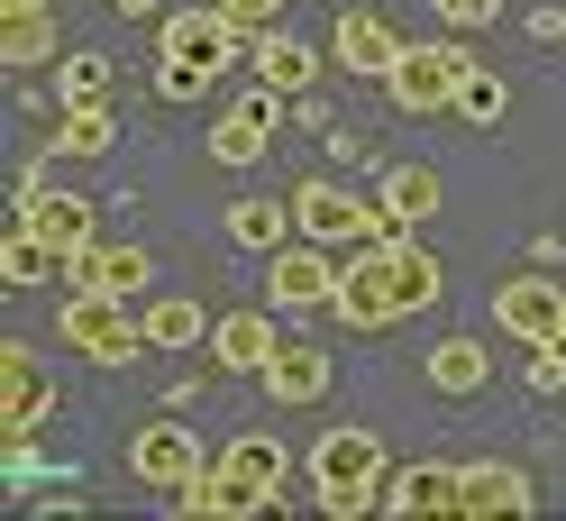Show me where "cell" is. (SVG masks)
<instances>
[{
    "mask_svg": "<svg viewBox=\"0 0 566 521\" xmlns=\"http://www.w3.org/2000/svg\"><path fill=\"white\" fill-rule=\"evenodd\" d=\"M311 494H321V512H338V521L384 512V439L375 430H329L321 448H311Z\"/></svg>",
    "mask_w": 566,
    "mask_h": 521,
    "instance_id": "6da1fadb",
    "label": "cell"
},
{
    "mask_svg": "<svg viewBox=\"0 0 566 521\" xmlns=\"http://www.w3.org/2000/svg\"><path fill=\"white\" fill-rule=\"evenodd\" d=\"M55 330L83 347L92 366H128L137 347H147V321H137V302H111V293H74L55 311Z\"/></svg>",
    "mask_w": 566,
    "mask_h": 521,
    "instance_id": "7a4b0ae2",
    "label": "cell"
},
{
    "mask_svg": "<svg viewBox=\"0 0 566 521\" xmlns=\"http://www.w3.org/2000/svg\"><path fill=\"white\" fill-rule=\"evenodd\" d=\"M457 83H467V46H457V28L448 38H430V46H402V64H394V111H411V119H430V111H457Z\"/></svg>",
    "mask_w": 566,
    "mask_h": 521,
    "instance_id": "3957f363",
    "label": "cell"
},
{
    "mask_svg": "<svg viewBox=\"0 0 566 521\" xmlns=\"http://www.w3.org/2000/svg\"><path fill=\"white\" fill-rule=\"evenodd\" d=\"M338 321L347 330H394L402 311V274H394V238H366L357 265H338Z\"/></svg>",
    "mask_w": 566,
    "mask_h": 521,
    "instance_id": "277c9868",
    "label": "cell"
},
{
    "mask_svg": "<svg viewBox=\"0 0 566 521\" xmlns=\"http://www.w3.org/2000/svg\"><path fill=\"white\" fill-rule=\"evenodd\" d=\"M174 503H184V512H201V521H247V512H265V503H274V484L247 467L238 448H210V458H201V476H192Z\"/></svg>",
    "mask_w": 566,
    "mask_h": 521,
    "instance_id": "5b68a950",
    "label": "cell"
},
{
    "mask_svg": "<svg viewBox=\"0 0 566 521\" xmlns=\"http://www.w3.org/2000/svg\"><path fill=\"white\" fill-rule=\"evenodd\" d=\"M265 302L283 311H338V265L321 238H283V248L265 257Z\"/></svg>",
    "mask_w": 566,
    "mask_h": 521,
    "instance_id": "8992f818",
    "label": "cell"
},
{
    "mask_svg": "<svg viewBox=\"0 0 566 521\" xmlns=\"http://www.w3.org/2000/svg\"><path fill=\"white\" fill-rule=\"evenodd\" d=\"M293 211H302V238H321V248H347V238H402V220H384V201L366 211L347 184H302Z\"/></svg>",
    "mask_w": 566,
    "mask_h": 521,
    "instance_id": "52a82bcc",
    "label": "cell"
},
{
    "mask_svg": "<svg viewBox=\"0 0 566 521\" xmlns=\"http://www.w3.org/2000/svg\"><path fill=\"white\" fill-rule=\"evenodd\" d=\"M402 28L375 10V0H357V10H338V28H329V55L347 64V74L357 83H394V64H402Z\"/></svg>",
    "mask_w": 566,
    "mask_h": 521,
    "instance_id": "ba28073f",
    "label": "cell"
},
{
    "mask_svg": "<svg viewBox=\"0 0 566 521\" xmlns=\"http://www.w3.org/2000/svg\"><path fill=\"white\" fill-rule=\"evenodd\" d=\"M283 101H293V92H274V83H256V92L220 101V119H210V156H220V165L265 156V147H274V128H283Z\"/></svg>",
    "mask_w": 566,
    "mask_h": 521,
    "instance_id": "9c48e42d",
    "label": "cell"
},
{
    "mask_svg": "<svg viewBox=\"0 0 566 521\" xmlns=\"http://www.w3.org/2000/svg\"><path fill=\"white\" fill-rule=\"evenodd\" d=\"M201 458H210V448H201L184 421H147V430L128 439V476L156 484V494H184V484L201 476Z\"/></svg>",
    "mask_w": 566,
    "mask_h": 521,
    "instance_id": "30bf717a",
    "label": "cell"
},
{
    "mask_svg": "<svg viewBox=\"0 0 566 521\" xmlns=\"http://www.w3.org/2000/svg\"><path fill=\"white\" fill-rule=\"evenodd\" d=\"M247 28L210 0V10H174L165 19V64H201V74H229V55H238Z\"/></svg>",
    "mask_w": 566,
    "mask_h": 521,
    "instance_id": "8fae6325",
    "label": "cell"
},
{
    "mask_svg": "<svg viewBox=\"0 0 566 521\" xmlns=\"http://www.w3.org/2000/svg\"><path fill=\"white\" fill-rule=\"evenodd\" d=\"M64 293H111V302H137V293H147V248L92 238V248L64 257Z\"/></svg>",
    "mask_w": 566,
    "mask_h": 521,
    "instance_id": "7c38bea8",
    "label": "cell"
},
{
    "mask_svg": "<svg viewBox=\"0 0 566 521\" xmlns=\"http://www.w3.org/2000/svg\"><path fill=\"white\" fill-rule=\"evenodd\" d=\"M493 321H503L512 338H557L566 330V284H548V274H503V293H493Z\"/></svg>",
    "mask_w": 566,
    "mask_h": 521,
    "instance_id": "4fadbf2b",
    "label": "cell"
},
{
    "mask_svg": "<svg viewBox=\"0 0 566 521\" xmlns=\"http://www.w3.org/2000/svg\"><path fill=\"white\" fill-rule=\"evenodd\" d=\"M46 403H55V385L38 375V357L10 338V347H0V439H38Z\"/></svg>",
    "mask_w": 566,
    "mask_h": 521,
    "instance_id": "5bb4252c",
    "label": "cell"
},
{
    "mask_svg": "<svg viewBox=\"0 0 566 521\" xmlns=\"http://www.w3.org/2000/svg\"><path fill=\"white\" fill-rule=\"evenodd\" d=\"M521 512H539V484H530L512 458H475L467 467V512L457 521H521Z\"/></svg>",
    "mask_w": 566,
    "mask_h": 521,
    "instance_id": "9a60e30c",
    "label": "cell"
},
{
    "mask_svg": "<svg viewBox=\"0 0 566 521\" xmlns=\"http://www.w3.org/2000/svg\"><path fill=\"white\" fill-rule=\"evenodd\" d=\"M274 347H283V330L265 321V311H229V321L210 330V357H220L229 375H265V366H274Z\"/></svg>",
    "mask_w": 566,
    "mask_h": 521,
    "instance_id": "2e32d148",
    "label": "cell"
},
{
    "mask_svg": "<svg viewBox=\"0 0 566 521\" xmlns=\"http://www.w3.org/2000/svg\"><path fill=\"white\" fill-rule=\"evenodd\" d=\"M55 55V0H0V64H46Z\"/></svg>",
    "mask_w": 566,
    "mask_h": 521,
    "instance_id": "e0dca14e",
    "label": "cell"
},
{
    "mask_svg": "<svg viewBox=\"0 0 566 521\" xmlns=\"http://www.w3.org/2000/svg\"><path fill=\"white\" fill-rule=\"evenodd\" d=\"M329 375H338V366H329L311 338H283V347H274V366L256 375V385H265L274 403H321V394H329Z\"/></svg>",
    "mask_w": 566,
    "mask_h": 521,
    "instance_id": "ac0fdd59",
    "label": "cell"
},
{
    "mask_svg": "<svg viewBox=\"0 0 566 521\" xmlns=\"http://www.w3.org/2000/svg\"><path fill=\"white\" fill-rule=\"evenodd\" d=\"M384 512H467V467H402L384 484Z\"/></svg>",
    "mask_w": 566,
    "mask_h": 521,
    "instance_id": "d6986e66",
    "label": "cell"
},
{
    "mask_svg": "<svg viewBox=\"0 0 566 521\" xmlns=\"http://www.w3.org/2000/svg\"><path fill=\"white\" fill-rule=\"evenodd\" d=\"M19 220L38 229L46 248H64V257L92 248V201H83V192H28V201H19Z\"/></svg>",
    "mask_w": 566,
    "mask_h": 521,
    "instance_id": "ffe728a7",
    "label": "cell"
},
{
    "mask_svg": "<svg viewBox=\"0 0 566 521\" xmlns=\"http://www.w3.org/2000/svg\"><path fill=\"white\" fill-rule=\"evenodd\" d=\"M384 220H402V229L439 220V174L411 165V156H394V165H384Z\"/></svg>",
    "mask_w": 566,
    "mask_h": 521,
    "instance_id": "44dd1931",
    "label": "cell"
},
{
    "mask_svg": "<svg viewBox=\"0 0 566 521\" xmlns=\"http://www.w3.org/2000/svg\"><path fill=\"white\" fill-rule=\"evenodd\" d=\"M55 274H64V248H46L28 220L0 229V284H55Z\"/></svg>",
    "mask_w": 566,
    "mask_h": 521,
    "instance_id": "7402d4cb",
    "label": "cell"
},
{
    "mask_svg": "<svg viewBox=\"0 0 566 521\" xmlns=\"http://www.w3.org/2000/svg\"><path fill=\"white\" fill-rule=\"evenodd\" d=\"M420 375H430V385H439L448 403H467V394H484V375H493V357H484L475 338H439V347H430V366H420Z\"/></svg>",
    "mask_w": 566,
    "mask_h": 521,
    "instance_id": "603a6c76",
    "label": "cell"
},
{
    "mask_svg": "<svg viewBox=\"0 0 566 521\" xmlns=\"http://www.w3.org/2000/svg\"><path fill=\"white\" fill-rule=\"evenodd\" d=\"M293 229H302L293 201H238V211H229V238H238V248H256V257H274Z\"/></svg>",
    "mask_w": 566,
    "mask_h": 521,
    "instance_id": "cb8c5ba5",
    "label": "cell"
},
{
    "mask_svg": "<svg viewBox=\"0 0 566 521\" xmlns=\"http://www.w3.org/2000/svg\"><path fill=\"white\" fill-rule=\"evenodd\" d=\"M147 347H210V311L201 302H137Z\"/></svg>",
    "mask_w": 566,
    "mask_h": 521,
    "instance_id": "d4e9b609",
    "label": "cell"
},
{
    "mask_svg": "<svg viewBox=\"0 0 566 521\" xmlns=\"http://www.w3.org/2000/svg\"><path fill=\"white\" fill-rule=\"evenodd\" d=\"M256 74H265L274 92H302L311 74H321V55H311V46H293V38H274V28H265V38H256Z\"/></svg>",
    "mask_w": 566,
    "mask_h": 521,
    "instance_id": "484cf974",
    "label": "cell"
},
{
    "mask_svg": "<svg viewBox=\"0 0 566 521\" xmlns=\"http://www.w3.org/2000/svg\"><path fill=\"white\" fill-rule=\"evenodd\" d=\"M101 147H111V111L101 101H64V128H55L46 156H101Z\"/></svg>",
    "mask_w": 566,
    "mask_h": 521,
    "instance_id": "4316f807",
    "label": "cell"
},
{
    "mask_svg": "<svg viewBox=\"0 0 566 521\" xmlns=\"http://www.w3.org/2000/svg\"><path fill=\"white\" fill-rule=\"evenodd\" d=\"M457 111H467L475 128H493V119L512 111V83H503V74H484V64H467V83H457Z\"/></svg>",
    "mask_w": 566,
    "mask_h": 521,
    "instance_id": "83f0119b",
    "label": "cell"
},
{
    "mask_svg": "<svg viewBox=\"0 0 566 521\" xmlns=\"http://www.w3.org/2000/svg\"><path fill=\"white\" fill-rule=\"evenodd\" d=\"M530 394H566V330L530 347Z\"/></svg>",
    "mask_w": 566,
    "mask_h": 521,
    "instance_id": "f1b7e54d",
    "label": "cell"
},
{
    "mask_svg": "<svg viewBox=\"0 0 566 521\" xmlns=\"http://www.w3.org/2000/svg\"><path fill=\"white\" fill-rule=\"evenodd\" d=\"M512 0H439V28H457V38H475V28H493Z\"/></svg>",
    "mask_w": 566,
    "mask_h": 521,
    "instance_id": "f546056e",
    "label": "cell"
},
{
    "mask_svg": "<svg viewBox=\"0 0 566 521\" xmlns=\"http://www.w3.org/2000/svg\"><path fill=\"white\" fill-rule=\"evenodd\" d=\"M111 92V64L101 55H64V101H101Z\"/></svg>",
    "mask_w": 566,
    "mask_h": 521,
    "instance_id": "4dcf8cb0",
    "label": "cell"
},
{
    "mask_svg": "<svg viewBox=\"0 0 566 521\" xmlns=\"http://www.w3.org/2000/svg\"><path fill=\"white\" fill-rule=\"evenodd\" d=\"M210 83H220V74H201V64H165V74H156V92H165V101H201Z\"/></svg>",
    "mask_w": 566,
    "mask_h": 521,
    "instance_id": "1f68e13d",
    "label": "cell"
},
{
    "mask_svg": "<svg viewBox=\"0 0 566 521\" xmlns=\"http://www.w3.org/2000/svg\"><path fill=\"white\" fill-rule=\"evenodd\" d=\"M229 448H238V458H247V467H256L265 484H283V448H274L265 430H247V439H229Z\"/></svg>",
    "mask_w": 566,
    "mask_h": 521,
    "instance_id": "d6a6232c",
    "label": "cell"
},
{
    "mask_svg": "<svg viewBox=\"0 0 566 521\" xmlns=\"http://www.w3.org/2000/svg\"><path fill=\"white\" fill-rule=\"evenodd\" d=\"M220 10H229V19L247 28V38H265V28H274L283 10H293V0H220Z\"/></svg>",
    "mask_w": 566,
    "mask_h": 521,
    "instance_id": "836d02e7",
    "label": "cell"
},
{
    "mask_svg": "<svg viewBox=\"0 0 566 521\" xmlns=\"http://www.w3.org/2000/svg\"><path fill=\"white\" fill-rule=\"evenodd\" d=\"M111 10H119V19H147V10H156V0H111Z\"/></svg>",
    "mask_w": 566,
    "mask_h": 521,
    "instance_id": "e575fe53",
    "label": "cell"
}]
</instances>
